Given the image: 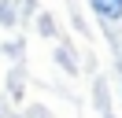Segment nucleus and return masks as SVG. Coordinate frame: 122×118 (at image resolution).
I'll return each instance as SVG.
<instances>
[{"instance_id": "obj_1", "label": "nucleus", "mask_w": 122, "mask_h": 118, "mask_svg": "<svg viewBox=\"0 0 122 118\" xmlns=\"http://www.w3.org/2000/svg\"><path fill=\"white\" fill-rule=\"evenodd\" d=\"M89 4H92V11H96L100 19H107V22L122 19V0H89Z\"/></svg>"}]
</instances>
